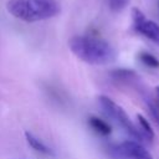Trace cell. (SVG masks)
<instances>
[{
    "mask_svg": "<svg viewBox=\"0 0 159 159\" xmlns=\"http://www.w3.org/2000/svg\"><path fill=\"white\" fill-rule=\"evenodd\" d=\"M68 46L77 58L89 65H107L116 58V51L111 43L94 35L73 36Z\"/></svg>",
    "mask_w": 159,
    "mask_h": 159,
    "instance_id": "obj_1",
    "label": "cell"
},
{
    "mask_svg": "<svg viewBox=\"0 0 159 159\" xmlns=\"http://www.w3.org/2000/svg\"><path fill=\"white\" fill-rule=\"evenodd\" d=\"M6 9L10 15L25 22L47 20L60 12L56 0H9Z\"/></svg>",
    "mask_w": 159,
    "mask_h": 159,
    "instance_id": "obj_2",
    "label": "cell"
},
{
    "mask_svg": "<svg viewBox=\"0 0 159 159\" xmlns=\"http://www.w3.org/2000/svg\"><path fill=\"white\" fill-rule=\"evenodd\" d=\"M98 102H99V106H101L103 113L108 118H111L118 127H120L129 137H132V139L144 143V139H143L138 127L132 122V119L129 118L127 112L119 104H117L114 101H112L107 96H99Z\"/></svg>",
    "mask_w": 159,
    "mask_h": 159,
    "instance_id": "obj_3",
    "label": "cell"
},
{
    "mask_svg": "<svg viewBox=\"0 0 159 159\" xmlns=\"http://www.w3.org/2000/svg\"><path fill=\"white\" fill-rule=\"evenodd\" d=\"M108 154L112 159H153L143 143L134 139L109 145Z\"/></svg>",
    "mask_w": 159,
    "mask_h": 159,
    "instance_id": "obj_4",
    "label": "cell"
},
{
    "mask_svg": "<svg viewBox=\"0 0 159 159\" xmlns=\"http://www.w3.org/2000/svg\"><path fill=\"white\" fill-rule=\"evenodd\" d=\"M132 19H133V27L138 34L143 35L154 43L159 45V24L148 19L139 9L132 10Z\"/></svg>",
    "mask_w": 159,
    "mask_h": 159,
    "instance_id": "obj_5",
    "label": "cell"
},
{
    "mask_svg": "<svg viewBox=\"0 0 159 159\" xmlns=\"http://www.w3.org/2000/svg\"><path fill=\"white\" fill-rule=\"evenodd\" d=\"M25 137H26V142L29 143V145H30L32 149H35L36 152L42 153V154H45V155H52V154H53V152H52L46 144H43L39 138H36L32 133L26 132V133H25Z\"/></svg>",
    "mask_w": 159,
    "mask_h": 159,
    "instance_id": "obj_6",
    "label": "cell"
},
{
    "mask_svg": "<svg viewBox=\"0 0 159 159\" xmlns=\"http://www.w3.org/2000/svg\"><path fill=\"white\" fill-rule=\"evenodd\" d=\"M147 106L148 111L153 118V120L159 124V86L155 87L154 91V97H147Z\"/></svg>",
    "mask_w": 159,
    "mask_h": 159,
    "instance_id": "obj_7",
    "label": "cell"
},
{
    "mask_svg": "<svg viewBox=\"0 0 159 159\" xmlns=\"http://www.w3.org/2000/svg\"><path fill=\"white\" fill-rule=\"evenodd\" d=\"M88 124H89V127H91L96 133H98V134H101V135H109V134L112 133L111 125H109L106 120H103V119H101V118H98V117H89Z\"/></svg>",
    "mask_w": 159,
    "mask_h": 159,
    "instance_id": "obj_8",
    "label": "cell"
},
{
    "mask_svg": "<svg viewBox=\"0 0 159 159\" xmlns=\"http://www.w3.org/2000/svg\"><path fill=\"white\" fill-rule=\"evenodd\" d=\"M137 119H138V125L137 127H138L144 142H152L153 138H154V130H153L152 125L149 124V122L142 114H138Z\"/></svg>",
    "mask_w": 159,
    "mask_h": 159,
    "instance_id": "obj_9",
    "label": "cell"
},
{
    "mask_svg": "<svg viewBox=\"0 0 159 159\" xmlns=\"http://www.w3.org/2000/svg\"><path fill=\"white\" fill-rule=\"evenodd\" d=\"M111 77L116 81L130 82V81H135L138 78V75L134 71L128 70V68H117L111 72Z\"/></svg>",
    "mask_w": 159,
    "mask_h": 159,
    "instance_id": "obj_10",
    "label": "cell"
},
{
    "mask_svg": "<svg viewBox=\"0 0 159 159\" xmlns=\"http://www.w3.org/2000/svg\"><path fill=\"white\" fill-rule=\"evenodd\" d=\"M138 57H139L140 62L143 65H145L147 67H149V68H159V60L154 55L143 51V52H140L138 55Z\"/></svg>",
    "mask_w": 159,
    "mask_h": 159,
    "instance_id": "obj_11",
    "label": "cell"
},
{
    "mask_svg": "<svg viewBox=\"0 0 159 159\" xmlns=\"http://www.w3.org/2000/svg\"><path fill=\"white\" fill-rule=\"evenodd\" d=\"M130 0H108V4H109V7L112 11H122L123 9L127 7V5L129 4Z\"/></svg>",
    "mask_w": 159,
    "mask_h": 159,
    "instance_id": "obj_12",
    "label": "cell"
}]
</instances>
